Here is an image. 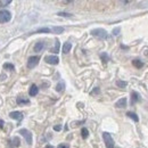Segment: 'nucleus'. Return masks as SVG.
<instances>
[{
    "instance_id": "obj_1",
    "label": "nucleus",
    "mask_w": 148,
    "mask_h": 148,
    "mask_svg": "<svg viewBox=\"0 0 148 148\" xmlns=\"http://www.w3.org/2000/svg\"><path fill=\"white\" fill-rule=\"evenodd\" d=\"M91 34H92L93 37L100 39V40H105V39L108 38V34H107L106 30H104V29H93L92 31H91Z\"/></svg>"
},
{
    "instance_id": "obj_2",
    "label": "nucleus",
    "mask_w": 148,
    "mask_h": 148,
    "mask_svg": "<svg viewBox=\"0 0 148 148\" xmlns=\"http://www.w3.org/2000/svg\"><path fill=\"white\" fill-rule=\"evenodd\" d=\"M103 138H104L106 148H114V140H113L112 136L108 132H104L103 133Z\"/></svg>"
},
{
    "instance_id": "obj_3",
    "label": "nucleus",
    "mask_w": 148,
    "mask_h": 148,
    "mask_svg": "<svg viewBox=\"0 0 148 148\" xmlns=\"http://www.w3.org/2000/svg\"><path fill=\"white\" fill-rule=\"evenodd\" d=\"M12 19V14L8 10H0V23H7Z\"/></svg>"
},
{
    "instance_id": "obj_4",
    "label": "nucleus",
    "mask_w": 148,
    "mask_h": 148,
    "mask_svg": "<svg viewBox=\"0 0 148 148\" xmlns=\"http://www.w3.org/2000/svg\"><path fill=\"white\" fill-rule=\"evenodd\" d=\"M19 133L24 137V139L26 140V143H27L29 145H31V144H32V133H31L29 130L22 129L21 131H19Z\"/></svg>"
},
{
    "instance_id": "obj_5",
    "label": "nucleus",
    "mask_w": 148,
    "mask_h": 148,
    "mask_svg": "<svg viewBox=\"0 0 148 148\" xmlns=\"http://www.w3.org/2000/svg\"><path fill=\"white\" fill-rule=\"evenodd\" d=\"M39 60H40V58H39L38 56H32V57H30L29 60H27V67H29V69L36 67L38 64H39Z\"/></svg>"
},
{
    "instance_id": "obj_6",
    "label": "nucleus",
    "mask_w": 148,
    "mask_h": 148,
    "mask_svg": "<svg viewBox=\"0 0 148 148\" xmlns=\"http://www.w3.org/2000/svg\"><path fill=\"white\" fill-rule=\"evenodd\" d=\"M45 60L48 63V64H51V65H57L59 63V58L57 56H47L45 58Z\"/></svg>"
},
{
    "instance_id": "obj_7",
    "label": "nucleus",
    "mask_w": 148,
    "mask_h": 148,
    "mask_svg": "<svg viewBox=\"0 0 148 148\" xmlns=\"http://www.w3.org/2000/svg\"><path fill=\"white\" fill-rule=\"evenodd\" d=\"M9 116L13 119V120H16V121H22L23 120V117H24V115H23V113H21V112H12L10 114H9Z\"/></svg>"
},
{
    "instance_id": "obj_8",
    "label": "nucleus",
    "mask_w": 148,
    "mask_h": 148,
    "mask_svg": "<svg viewBox=\"0 0 148 148\" xmlns=\"http://www.w3.org/2000/svg\"><path fill=\"white\" fill-rule=\"evenodd\" d=\"M127 103H128L127 98H121V99H119V100L115 103V106H116L117 108H123V107L127 106Z\"/></svg>"
},
{
    "instance_id": "obj_9",
    "label": "nucleus",
    "mask_w": 148,
    "mask_h": 148,
    "mask_svg": "<svg viewBox=\"0 0 148 148\" xmlns=\"http://www.w3.org/2000/svg\"><path fill=\"white\" fill-rule=\"evenodd\" d=\"M140 100V95L136 91H132L131 92V104L133 105L134 103H138Z\"/></svg>"
},
{
    "instance_id": "obj_10",
    "label": "nucleus",
    "mask_w": 148,
    "mask_h": 148,
    "mask_svg": "<svg viewBox=\"0 0 148 148\" xmlns=\"http://www.w3.org/2000/svg\"><path fill=\"white\" fill-rule=\"evenodd\" d=\"M16 103H17V105H29L30 100L27 98H25V97H17Z\"/></svg>"
},
{
    "instance_id": "obj_11",
    "label": "nucleus",
    "mask_w": 148,
    "mask_h": 148,
    "mask_svg": "<svg viewBox=\"0 0 148 148\" xmlns=\"http://www.w3.org/2000/svg\"><path fill=\"white\" fill-rule=\"evenodd\" d=\"M45 42H42V41H39L36 43V46H34V51L36 53H40V51H42L43 50V48H45Z\"/></svg>"
},
{
    "instance_id": "obj_12",
    "label": "nucleus",
    "mask_w": 148,
    "mask_h": 148,
    "mask_svg": "<svg viewBox=\"0 0 148 148\" xmlns=\"http://www.w3.org/2000/svg\"><path fill=\"white\" fill-rule=\"evenodd\" d=\"M38 92H39V88H38L36 84H32L31 87H30V90H29V95L30 96H37Z\"/></svg>"
},
{
    "instance_id": "obj_13",
    "label": "nucleus",
    "mask_w": 148,
    "mask_h": 148,
    "mask_svg": "<svg viewBox=\"0 0 148 148\" xmlns=\"http://www.w3.org/2000/svg\"><path fill=\"white\" fill-rule=\"evenodd\" d=\"M71 49H72V43L71 42H65L64 46H63V53L64 54H67Z\"/></svg>"
},
{
    "instance_id": "obj_14",
    "label": "nucleus",
    "mask_w": 148,
    "mask_h": 148,
    "mask_svg": "<svg viewBox=\"0 0 148 148\" xmlns=\"http://www.w3.org/2000/svg\"><path fill=\"white\" fill-rule=\"evenodd\" d=\"M64 89H65V83H64L63 81H60V82L56 86V91H58V92H63Z\"/></svg>"
},
{
    "instance_id": "obj_15",
    "label": "nucleus",
    "mask_w": 148,
    "mask_h": 148,
    "mask_svg": "<svg viewBox=\"0 0 148 148\" xmlns=\"http://www.w3.org/2000/svg\"><path fill=\"white\" fill-rule=\"evenodd\" d=\"M127 116H129L130 119H132L134 122H139V117H138V115L136 114V113H132V112H128L127 113Z\"/></svg>"
},
{
    "instance_id": "obj_16",
    "label": "nucleus",
    "mask_w": 148,
    "mask_h": 148,
    "mask_svg": "<svg viewBox=\"0 0 148 148\" xmlns=\"http://www.w3.org/2000/svg\"><path fill=\"white\" fill-rule=\"evenodd\" d=\"M132 64H133V66H136L137 69H141V67L144 66V63H143L140 59H134V60L132 62Z\"/></svg>"
},
{
    "instance_id": "obj_17",
    "label": "nucleus",
    "mask_w": 148,
    "mask_h": 148,
    "mask_svg": "<svg viewBox=\"0 0 148 148\" xmlns=\"http://www.w3.org/2000/svg\"><path fill=\"white\" fill-rule=\"evenodd\" d=\"M51 31H53L54 33L59 34V33H63V32H64V27H60V26H54V27L51 29Z\"/></svg>"
},
{
    "instance_id": "obj_18",
    "label": "nucleus",
    "mask_w": 148,
    "mask_h": 148,
    "mask_svg": "<svg viewBox=\"0 0 148 148\" xmlns=\"http://www.w3.org/2000/svg\"><path fill=\"white\" fill-rule=\"evenodd\" d=\"M51 30L49 29V27H41V29H39L36 31V33H49Z\"/></svg>"
},
{
    "instance_id": "obj_19",
    "label": "nucleus",
    "mask_w": 148,
    "mask_h": 148,
    "mask_svg": "<svg viewBox=\"0 0 148 148\" xmlns=\"http://www.w3.org/2000/svg\"><path fill=\"white\" fill-rule=\"evenodd\" d=\"M116 86H117L119 88H125V87L128 86V83H127L125 81H121V80H117V81H116Z\"/></svg>"
},
{
    "instance_id": "obj_20",
    "label": "nucleus",
    "mask_w": 148,
    "mask_h": 148,
    "mask_svg": "<svg viewBox=\"0 0 148 148\" xmlns=\"http://www.w3.org/2000/svg\"><path fill=\"white\" fill-rule=\"evenodd\" d=\"M81 134H82V138H83V139H87L88 136H89V131H88V129L83 128V129L81 130Z\"/></svg>"
},
{
    "instance_id": "obj_21",
    "label": "nucleus",
    "mask_w": 148,
    "mask_h": 148,
    "mask_svg": "<svg viewBox=\"0 0 148 148\" xmlns=\"http://www.w3.org/2000/svg\"><path fill=\"white\" fill-rule=\"evenodd\" d=\"M100 58L103 59V62H104V63H107V62L110 60V57H108V55H107V54H105V53L100 54Z\"/></svg>"
},
{
    "instance_id": "obj_22",
    "label": "nucleus",
    "mask_w": 148,
    "mask_h": 148,
    "mask_svg": "<svg viewBox=\"0 0 148 148\" xmlns=\"http://www.w3.org/2000/svg\"><path fill=\"white\" fill-rule=\"evenodd\" d=\"M51 51H53V53H55V54L59 53V41H58V40H56V46H55V48H54Z\"/></svg>"
},
{
    "instance_id": "obj_23",
    "label": "nucleus",
    "mask_w": 148,
    "mask_h": 148,
    "mask_svg": "<svg viewBox=\"0 0 148 148\" xmlns=\"http://www.w3.org/2000/svg\"><path fill=\"white\" fill-rule=\"evenodd\" d=\"M9 3H12V0H0V7L9 5Z\"/></svg>"
},
{
    "instance_id": "obj_24",
    "label": "nucleus",
    "mask_w": 148,
    "mask_h": 148,
    "mask_svg": "<svg viewBox=\"0 0 148 148\" xmlns=\"http://www.w3.org/2000/svg\"><path fill=\"white\" fill-rule=\"evenodd\" d=\"M3 69H7V70H14V65L13 64H9V63H6L3 65Z\"/></svg>"
},
{
    "instance_id": "obj_25",
    "label": "nucleus",
    "mask_w": 148,
    "mask_h": 148,
    "mask_svg": "<svg viewBox=\"0 0 148 148\" xmlns=\"http://www.w3.org/2000/svg\"><path fill=\"white\" fill-rule=\"evenodd\" d=\"M58 16H63V17H71L72 14H69V13H58Z\"/></svg>"
},
{
    "instance_id": "obj_26",
    "label": "nucleus",
    "mask_w": 148,
    "mask_h": 148,
    "mask_svg": "<svg viewBox=\"0 0 148 148\" xmlns=\"http://www.w3.org/2000/svg\"><path fill=\"white\" fill-rule=\"evenodd\" d=\"M120 31H121L120 27H115V29L113 30V34H114V36H119V34H120Z\"/></svg>"
},
{
    "instance_id": "obj_27",
    "label": "nucleus",
    "mask_w": 148,
    "mask_h": 148,
    "mask_svg": "<svg viewBox=\"0 0 148 148\" xmlns=\"http://www.w3.org/2000/svg\"><path fill=\"white\" fill-rule=\"evenodd\" d=\"M57 148H70V146H69V144H60V145H58Z\"/></svg>"
},
{
    "instance_id": "obj_28",
    "label": "nucleus",
    "mask_w": 148,
    "mask_h": 148,
    "mask_svg": "<svg viewBox=\"0 0 148 148\" xmlns=\"http://www.w3.org/2000/svg\"><path fill=\"white\" fill-rule=\"evenodd\" d=\"M54 130H55V131H60V130H62V125H55V127H54Z\"/></svg>"
},
{
    "instance_id": "obj_29",
    "label": "nucleus",
    "mask_w": 148,
    "mask_h": 148,
    "mask_svg": "<svg viewBox=\"0 0 148 148\" xmlns=\"http://www.w3.org/2000/svg\"><path fill=\"white\" fill-rule=\"evenodd\" d=\"M100 92V90H99V88H96V89H93L92 93H99Z\"/></svg>"
},
{
    "instance_id": "obj_30",
    "label": "nucleus",
    "mask_w": 148,
    "mask_h": 148,
    "mask_svg": "<svg viewBox=\"0 0 148 148\" xmlns=\"http://www.w3.org/2000/svg\"><path fill=\"white\" fill-rule=\"evenodd\" d=\"M2 128H3V121L0 120V129H2Z\"/></svg>"
},
{
    "instance_id": "obj_31",
    "label": "nucleus",
    "mask_w": 148,
    "mask_h": 148,
    "mask_svg": "<svg viewBox=\"0 0 148 148\" xmlns=\"http://www.w3.org/2000/svg\"><path fill=\"white\" fill-rule=\"evenodd\" d=\"M47 148H53L51 146H47Z\"/></svg>"
}]
</instances>
